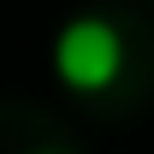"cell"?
Masks as SVG:
<instances>
[{
  "label": "cell",
  "instance_id": "6da1fadb",
  "mask_svg": "<svg viewBox=\"0 0 154 154\" xmlns=\"http://www.w3.org/2000/svg\"><path fill=\"white\" fill-rule=\"evenodd\" d=\"M119 65H125V42H119V30L107 18H77L54 42V71L77 95H101L119 77Z\"/></svg>",
  "mask_w": 154,
  "mask_h": 154
}]
</instances>
